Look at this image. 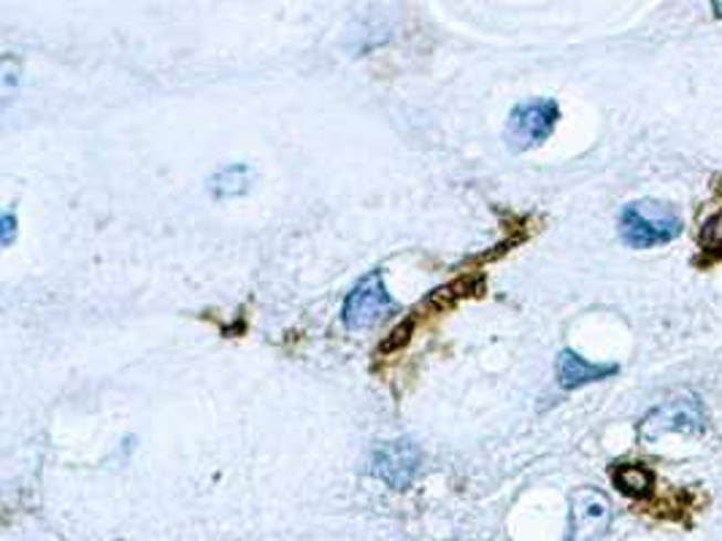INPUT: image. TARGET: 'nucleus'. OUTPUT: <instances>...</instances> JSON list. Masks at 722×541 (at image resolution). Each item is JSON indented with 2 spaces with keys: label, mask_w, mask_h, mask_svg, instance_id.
<instances>
[{
  "label": "nucleus",
  "mask_w": 722,
  "mask_h": 541,
  "mask_svg": "<svg viewBox=\"0 0 722 541\" xmlns=\"http://www.w3.org/2000/svg\"><path fill=\"white\" fill-rule=\"evenodd\" d=\"M617 228H620V239L628 247L652 249L677 239L682 233V220L671 209V204L645 198L622 206Z\"/></svg>",
  "instance_id": "f257e3e1"
},
{
  "label": "nucleus",
  "mask_w": 722,
  "mask_h": 541,
  "mask_svg": "<svg viewBox=\"0 0 722 541\" xmlns=\"http://www.w3.org/2000/svg\"><path fill=\"white\" fill-rule=\"evenodd\" d=\"M707 430V412L693 393H677L655 406L639 423V439L652 444L666 434L701 436Z\"/></svg>",
  "instance_id": "f03ea898"
},
{
  "label": "nucleus",
  "mask_w": 722,
  "mask_h": 541,
  "mask_svg": "<svg viewBox=\"0 0 722 541\" xmlns=\"http://www.w3.org/2000/svg\"><path fill=\"white\" fill-rule=\"evenodd\" d=\"M561 119V106L552 98L517 103L506 119V144L512 152H527L544 144Z\"/></svg>",
  "instance_id": "7ed1b4c3"
},
{
  "label": "nucleus",
  "mask_w": 722,
  "mask_h": 541,
  "mask_svg": "<svg viewBox=\"0 0 722 541\" xmlns=\"http://www.w3.org/2000/svg\"><path fill=\"white\" fill-rule=\"evenodd\" d=\"M390 312H396V301L387 293L381 271H372L352 288L347 301H344L342 318L349 331H366V327H374L376 322L385 320Z\"/></svg>",
  "instance_id": "20e7f679"
},
{
  "label": "nucleus",
  "mask_w": 722,
  "mask_h": 541,
  "mask_svg": "<svg viewBox=\"0 0 722 541\" xmlns=\"http://www.w3.org/2000/svg\"><path fill=\"white\" fill-rule=\"evenodd\" d=\"M422 452L415 441L398 439V441H381L376 444L372 458V474L376 479L393 490H406L415 482L417 471H420Z\"/></svg>",
  "instance_id": "39448f33"
},
{
  "label": "nucleus",
  "mask_w": 722,
  "mask_h": 541,
  "mask_svg": "<svg viewBox=\"0 0 722 541\" xmlns=\"http://www.w3.org/2000/svg\"><path fill=\"white\" fill-rule=\"evenodd\" d=\"M611 526V503L596 488L572 492V526L566 541H600Z\"/></svg>",
  "instance_id": "423d86ee"
},
{
  "label": "nucleus",
  "mask_w": 722,
  "mask_h": 541,
  "mask_svg": "<svg viewBox=\"0 0 722 541\" xmlns=\"http://www.w3.org/2000/svg\"><path fill=\"white\" fill-rule=\"evenodd\" d=\"M617 371H620V366H615V363H590L582 355H576L574 350H563L555 363L557 385H561L563 391H576V387L609 379V376H615Z\"/></svg>",
  "instance_id": "0eeeda50"
},
{
  "label": "nucleus",
  "mask_w": 722,
  "mask_h": 541,
  "mask_svg": "<svg viewBox=\"0 0 722 541\" xmlns=\"http://www.w3.org/2000/svg\"><path fill=\"white\" fill-rule=\"evenodd\" d=\"M611 482H615V488L620 490L622 496L641 501V498L652 496L655 474L641 464H617L611 468Z\"/></svg>",
  "instance_id": "6e6552de"
},
{
  "label": "nucleus",
  "mask_w": 722,
  "mask_h": 541,
  "mask_svg": "<svg viewBox=\"0 0 722 541\" xmlns=\"http://www.w3.org/2000/svg\"><path fill=\"white\" fill-rule=\"evenodd\" d=\"M250 168L244 166V163H233V166H224L222 171H217V176H211V196L214 198H236L241 196V193H247V187H250Z\"/></svg>",
  "instance_id": "1a4fd4ad"
},
{
  "label": "nucleus",
  "mask_w": 722,
  "mask_h": 541,
  "mask_svg": "<svg viewBox=\"0 0 722 541\" xmlns=\"http://www.w3.org/2000/svg\"><path fill=\"white\" fill-rule=\"evenodd\" d=\"M698 245L703 247V252L722 254V206L703 217L701 230H698Z\"/></svg>",
  "instance_id": "9d476101"
},
{
  "label": "nucleus",
  "mask_w": 722,
  "mask_h": 541,
  "mask_svg": "<svg viewBox=\"0 0 722 541\" xmlns=\"http://www.w3.org/2000/svg\"><path fill=\"white\" fill-rule=\"evenodd\" d=\"M14 233H17L14 211H6V215H3V247H11V241H14Z\"/></svg>",
  "instance_id": "9b49d317"
},
{
  "label": "nucleus",
  "mask_w": 722,
  "mask_h": 541,
  "mask_svg": "<svg viewBox=\"0 0 722 541\" xmlns=\"http://www.w3.org/2000/svg\"><path fill=\"white\" fill-rule=\"evenodd\" d=\"M712 9H714V14L722 17V3H720V0H714V3H712Z\"/></svg>",
  "instance_id": "f8f14e48"
}]
</instances>
